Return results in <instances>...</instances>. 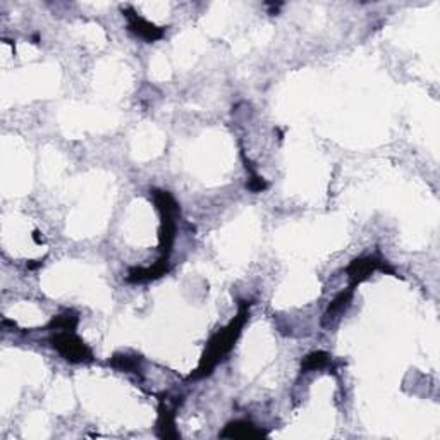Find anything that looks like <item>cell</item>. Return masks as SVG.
Masks as SVG:
<instances>
[{"instance_id":"6da1fadb","label":"cell","mask_w":440,"mask_h":440,"mask_svg":"<svg viewBox=\"0 0 440 440\" xmlns=\"http://www.w3.org/2000/svg\"><path fill=\"white\" fill-rule=\"evenodd\" d=\"M248 313H249V305L248 303L243 301L241 306H239L238 315L234 317V320L227 325L225 328H222L219 334L213 335V339L210 341L209 348H206L205 354L202 358V363L196 368L195 373H191L189 378H202L206 377L213 371V368L217 367V363L225 356L234 346L236 339L241 334V328L245 327L246 320H248Z\"/></svg>"},{"instance_id":"7a4b0ae2","label":"cell","mask_w":440,"mask_h":440,"mask_svg":"<svg viewBox=\"0 0 440 440\" xmlns=\"http://www.w3.org/2000/svg\"><path fill=\"white\" fill-rule=\"evenodd\" d=\"M153 200L159 209L160 217H162V227H160V249H162V258L169 260L170 248L174 245L176 238V217L179 212V206L176 200L167 191H155Z\"/></svg>"},{"instance_id":"3957f363","label":"cell","mask_w":440,"mask_h":440,"mask_svg":"<svg viewBox=\"0 0 440 440\" xmlns=\"http://www.w3.org/2000/svg\"><path fill=\"white\" fill-rule=\"evenodd\" d=\"M52 344L67 361H73V363H83V361L93 360L91 351L74 334V331H57V334L52 337Z\"/></svg>"},{"instance_id":"277c9868","label":"cell","mask_w":440,"mask_h":440,"mask_svg":"<svg viewBox=\"0 0 440 440\" xmlns=\"http://www.w3.org/2000/svg\"><path fill=\"white\" fill-rule=\"evenodd\" d=\"M126 17L127 21H130V30L134 35H138L139 38H143V40L155 42L164 37L162 28L155 26V24H152L150 21L143 19V17L138 16L132 9H126Z\"/></svg>"},{"instance_id":"5b68a950","label":"cell","mask_w":440,"mask_h":440,"mask_svg":"<svg viewBox=\"0 0 440 440\" xmlns=\"http://www.w3.org/2000/svg\"><path fill=\"white\" fill-rule=\"evenodd\" d=\"M377 268H382V270H387V268L382 265V262H378L373 256H367V258H356L353 260L351 265L348 267V275L351 279V285L354 288L356 284H360L361 281L370 277Z\"/></svg>"},{"instance_id":"8992f818","label":"cell","mask_w":440,"mask_h":440,"mask_svg":"<svg viewBox=\"0 0 440 440\" xmlns=\"http://www.w3.org/2000/svg\"><path fill=\"white\" fill-rule=\"evenodd\" d=\"M265 432L258 430L253 423L249 421H231V423L225 425L224 430L220 432V437L222 439H243V440H248V439H260L265 437Z\"/></svg>"},{"instance_id":"52a82bcc","label":"cell","mask_w":440,"mask_h":440,"mask_svg":"<svg viewBox=\"0 0 440 440\" xmlns=\"http://www.w3.org/2000/svg\"><path fill=\"white\" fill-rule=\"evenodd\" d=\"M174 411H176V404L170 406L169 399L160 403V413H159V435L162 439H177L179 434L176 430V420H174Z\"/></svg>"},{"instance_id":"ba28073f","label":"cell","mask_w":440,"mask_h":440,"mask_svg":"<svg viewBox=\"0 0 440 440\" xmlns=\"http://www.w3.org/2000/svg\"><path fill=\"white\" fill-rule=\"evenodd\" d=\"M167 262H169V260L160 258L159 262L153 265V267L131 268L130 275H127V281L138 284V282H146V281H153V279L162 277V275H166L167 270H169V263Z\"/></svg>"},{"instance_id":"9c48e42d","label":"cell","mask_w":440,"mask_h":440,"mask_svg":"<svg viewBox=\"0 0 440 440\" xmlns=\"http://www.w3.org/2000/svg\"><path fill=\"white\" fill-rule=\"evenodd\" d=\"M353 291H354V288L351 285L349 289L342 291L341 294H339L337 298H335L334 301H332L331 305H328V308H327V311H325V315H324V325L332 324V322H334L335 318H339L342 313H344V310L348 308L349 301H351V298H353Z\"/></svg>"},{"instance_id":"30bf717a","label":"cell","mask_w":440,"mask_h":440,"mask_svg":"<svg viewBox=\"0 0 440 440\" xmlns=\"http://www.w3.org/2000/svg\"><path fill=\"white\" fill-rule=\"evenodd\" d=\"M139 356H131V354H116V356L110 360L112 367H116L117 370H124L127 373H134L139 370Z\"/></svg>"},{"instance_id":"8fae6325","label":"cell","mask_w":440,"mask_h":440,"mask_svg":"<svg viewBox=\"0 0 440 440\" xmlns=\"http://www.w3.org/2000/svg\"><path fill=\"white\" fill-rule=\"evenodd\" d=\"M331 361L327 353L324 351H317V353H311L308 356L305 358V361L301 363V370L303 371H313V370H320L324 368L325 364Z\"/></svg>"},{"instance_id":"7c38bea8","label":"cell","mask_w":440,"mask_h":440,"mask_svg":"<svg viewBox=\"0 0 440 440\" xmlns=\"http://www.w3.org/2000/svg\"><path fill=\"white\" fill-rule=\"evenodd\" d=\"M50 328L55 331H76L78 327V317L74 313H64L53 318L49 325Z\"/></svg>"},{"instance_id":"4fadbf2b","label":"cell","mask_w":440,"mask_h":440,"mask_svg":"<svg viewBox=\"0 0 440 440\" xmlns=\"http://www.w3.org/2000/svg\"><path fill=\"white\" fill-rule=\"evenodd\" d=\"M248 188L252 189L253 193H260V191H263L265 188H267V182L263 181L262 177H258V176H253L252 179H249V182H248Z\"/></svg>"}]
</instances>
